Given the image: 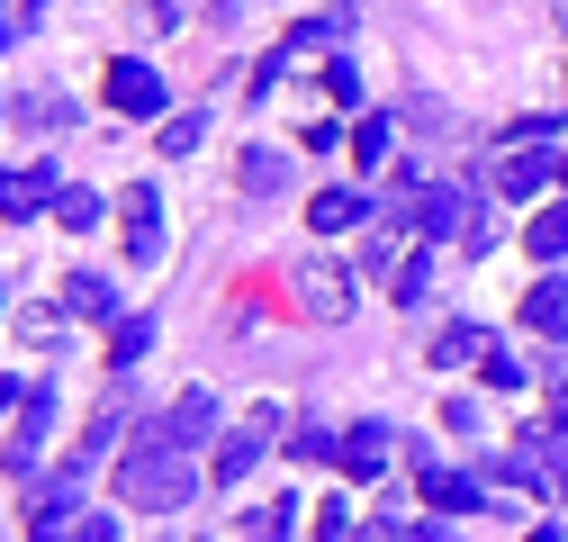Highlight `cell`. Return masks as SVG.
Listing matches in <instances>:
<instances>
[{
    "label": "cell",
    "instance_id": "obj_1",
    "mask_svg": "<svg viewBox=\"0 0 568 542\" xmlns=\"http://www.w3.org/2000/svg\"><path fill=\"white\" fill-rule=\"evenodd\" d=\"M118 498L126 506H145V515H181L190 498H199V470L181 461V443H163L154 425L126 443V461H118Z\"/></svg>",
    "mask_w": 568,
    "mask_h": 542
},
{
    "label": "cell",
    "instance_id": "obj_2",
    "mask_svg": "<svg viewBox=\"0 0 568 542\" xmlns=\"http://www.w3.org/2000/svg\"><path fill=\"white\" fill-rule=\"evenodd\" d=\"M45 425H54V389L10 380V470H19V480H28L37 452H45Z\"/></svg>",
    "mask_w": 568,
    "mask_h": 542
},
{
    "label": "cell",
    "instance_id": "obj_3",
    "mask_svg": "<svg viewBox=\"0 0 568 542\" xmlns=\"http://www.w3.org/2000/svg\"><path fill=\"white\" fill-rule=\"evenodd\" d=\"M415 227L434 235V244H452V235H478L487 209H478V190H469V181H443V190H424V199H415Z\"/></svg>",
    "mask_w": 568,
    "mask_h": 542
},
{
    "label": "cell",
    "instance_id": "obj_4",
    "mask_svg": "<svg viewBox=\"0 0 568 542\" xmlns=\"http://www.w3.org/2000/svg\"><path fill=\"white\" fill-rule=\"evenodd\" d=\"M100 91H109V109H126V118H154V109H163V73H154V63H135V54L109 63Z\"/></svg>",
    "mask_w": 568,
    "mask_h": 542
},
{
    "label": "cell",
    "instance_id": "obj_5",
    "mask_svg": "<svg viewBox=\"0 0 568 542\" xmlns=\"http://www.w3.org/2000/svg\"><path fill=\"white\" fill-rule=\"evenodd\" d=\"M126 262H163V190L154 181L126 190Z\"/></svg>",
    "mask_w": 568,
    "mask_h": 542
},
{
    "label": "cell",
    "instance_id": "obj_6",
    "mask_svg": "<svg viewBox=\"0 0 568 542\" xmlns=\"http://www.w3.org/2000/svg\"><path fill=\"white\" fill-rule=\"evenodd\" d=\"M54 199H63V172L54 163H19L10 190H0V209H10V227H28L37 209H54Z\"/></svg>",
    "mask_w": 568,
    "mask_h": 542
},
{
    "label": "cell",
    "instance_id": "obj_7",
    "mask_svg": "<svg viewBox=\"0 0 568 542\" xmlns=\"http://www.w3.org/2000/svg\"><path fill=\"white\" fill-rule=\"evenodd\" d=\"M541 181H559V163L541 154V136H524V145H515L506 163H496V172H487V190H506V199H532Z\"/></svg>",
    "mask_w": 568,
    "mask_h": 542
},
{
    "label": "cell",
    "instance_id": "obj_8",
    "mask_svg": "<svg viewBox=\"0 0 568 542\" xmlns=\"http://www.w3.org/2000/svg\"><path fill=\"white\" fill-rule=\"evenodd\" d=\"M388 452H397V425H388V416H362V425L343 434V470H352V480H379Z\"/></svg>",
    "mask_w": 568,
    "mask_h": 542
},
{
    "label": "cell",
    "instance_id": "obj_9",
    "mask_svg": "<svg viewBox=\"0 0 568 542\" xmlns=\"http://www.w3.org/2000/svg\"><path fill=\"white\" fill-rule=\"evenodd\" d=\"M262 443H271V406H262L244 434L217 443V470H207V480H217V489H244V470H262Z\"/></svg>",
    "mask_w": 568,
    "mask_h": 542
},
{
    "label": "cell",
    "instance_id": "obj_10",
    "mask_svg": "<svg viewBox=\"0 0 568 542\" xmlns=\"http://www.w3.org/2000/svg\"><path fill=\"white\" fill-rule=\"evenodd\" d=\"M154 434H163V443H181V452H190V443H207V434H217V398L190 389L181 406H163V416H154Z\"/></svg>",
    "mask_w": 568,
    "mask_h": 542
},
{
    "label": "cell",
    "instance_id": "obj_11",
    "mask_svg": "<svg viewBox=\"0 0 568 542\" xmlns=\"http://www.w3.org/2000/svg\"><path fill=\"white\" fill-rule=\"evenodd\" d=\"M362 218H371L362 190H316V199H307V227H316V235H343V227H362Z\"/></svg>",
    "mask_w": 568,
    "mask_h": 542
},
{
    "label": "cell",
    "instance_id": "obj_12",
    "mask_svg": "<svg viewBox=\"0 0 568 542\" xmlns=\"http://www.w3.org/2000/svg\"><path fill=\"white\" fill-rule=\"evenodd\" d=\"M235 181H244V199H271V190H290V154H280V145H253V154L235 163Z\"/></svg>",
    "mask_w": 568,
    "mask_h": 542
},
{
    "label": "cell",
    "instance_id": "obj_13",
    "mask_svg": "<svg viewBox=\"0 0 568 542\" xmlns=\"http://www.w3.org/2000/svg\"><path fill=\"white\" fill-rule=\"evenodd\" d=\"M362 271H371V281L406 271V218H379V227H371V244H362Z\"/></svg>",
    "mask_w": 568,
    "mask_h": 542
},
{
    "label": "cell",
    "instance_id": "obj_14",
    "mask_svg": "<svg viewBox=\"0 0 568 542\" xmlns=\"http://www.w3.org/2000/svg\"><path fill=\"white\" fill-rule=\"evenodd\" d=\"M524 253H532V262H568V199H559V209H532Z\"/></svg>",
    "mask_w": 568,
    "mask_h": 542
},
{
    "label": "cell",
    "instance_id": "obj_15",
    "mask_svg": "<svg viewBox=\"0 0 568 542\" xmlns=\"http://www.w3.org/2000/svg\"><path fill=\"white\" fill-rule=\"evenodd\" d=\"M28 542H118V515H109V506H82V515H63V524L28 533Z\"/></svg>",
    "mask_w": 568,
    "mask_h": 542
},
{
    "label": "cell",
    "instance_id": "obj_16",
    "mask_svg": "<svg viewBox=\"0 0 568 542\" xmlns=\"http://www.w3.org/2000/svg\"><path fill=\"white\" fill-rule=\"evenodd\" d=\"M424 506H434V515L460 506V515H469V506H478V480H469V470H424Z\"/></svg>",
    "mask_w": 568,
    "mask_h": 542
},
{
    "label": "cell",
    "instance_id": "obj_17",
    "mask_svg": "<svg viewBox=\"0 0 568 542\" xmlns=\"http://www.w3.org/2000/svg\"><path fill=\"white\" fill-rule=\"evenodd\" d=\"M524 325H532V334H568V290H559V281H532V290H524Z\"/></svg>",
    "mask_w": 568,
    "mask_h": 542
},
{
    "label": "cell",
    "instance_id": "obj_18",
    "mask_svg": "<svg viewBox=\"0 0 568 542\" xmlns=\"http://www.w3.org/2000/svg\"><path fill=\"white\" fill-rule=\"evenodd\" d=\"M388 145H397V118H388V109L352 127V163H362V172H379V163H388Z\"/></svg>",
    "mask_w": 568,
    "mask_h": 542
},
{
    "label": "cell",
    "instance_id": "obj_19",
    "mask_svg": "<svg viewBox=\"0 0 568 542\" xmlns=\"http://www.w3.org/2000/svg\"><path fill=\"white\" fill-rule=\"evenodd\" d=\"M63 308L73 317H118V290L100 281V271H73V281H63Z\"/></svg>",
    "mask_w": 568,
    "mask_h": 542
},
{
    "label": "cell",
    "instance_id": "obj_20",
    "mask_svg": "<svg viewBox=\"0 0 568 542\" xmlns=\"http://www.w3.org/2000/svg\"><path fill=\"white\" fill-rule=\"evenodd\" d=\"M307 308H316V317H343V308H352V281H343L334 262H307Z\"/></svg>",
    "mask_w": 568,
    "mask_h": 542
},
{
    "label": "cell",
    "instance_id": "obj_21",
    "mask_svg": "<svg viewBox=\"0 0 568 542\" xmlns=\"http://www.w3.org/2000/svg\"><path fill=\"white\" fill-rule=\"evenodd\" d=\"M154 325H163V317H118V334H109V362H118V371H126V362H145Z\"/></svg>",
    "mask_w": 568,
    "mask_h": 542
},
{
    "label": "cell",
    "instance_id": "obj_22",
    "mask_svg": "<svg viewBox=\"0 0 568 542\" xmlns=\"http://www.w3.org/2000/svg\"><path fill=\"white\" fill-rule=\"evenodd\" d=\"M478 353H487V334H478V325H452V334H434V362H443V371H452V362H478Z\"/></svg>",
    "mask_w": 568,
    "mask_h": 542
},
{
    "label": "cell",
    "instance_id": "obj_23",
    "mask_svg": "<svg viewBox=\"0 0 568 542\" xmlns=\"http://www.w3.org/2000/svg\"><path fill=\"white\" fill-rule=\"evenodd\" d=\"M54 218L73 227V235H91V227H100V190H63V199H54Z\"/></svg>",
    "mask_w": 568,
    "mask_h": 542
},
{
    "label": "cell",
    "instance_id": "obj_24",
    "mask_svg": "<svg viewBox=\"0 0 568 542\" xmlns=\"http://www.w3.org/2000/svg\"><path fill=\"white\" fill-rule=\"evenodd\" d=\"M290 452H298V461H343V443H334V434H325L316 416H307V425L290 434Z\"/></svg>",
    "mask_w": 568,
    "mask_h": 542
},
{
    "label": "cell",
    "instance_id": "obj_25",
    "mask_svg": "<svg viewBox=\"0 0 568 542\" xmlns=\"http://www.w3.org/2000/svg\"><path fill=\"white\" fill-rule=\"evenodd\" d=\"M325 100H334V109H362V73H352V63H343V54L325 63Z\"/></svg>",
    "mask_w": 568,
    "mask_h": 542
},
{
    "label": "cell",
    "instance_id": "obj_26",
    "mask_svg": "<svg viewBox=\"0 0 568 542\" xmlns=\"http://www.w3.org/2000/svg\"><path fill=\"white\" fill-rule=\"evenodd\" d=\"M290 524H298V506H290V498H271V506L253 515V533H244V542H280V533H290Z\"/></svg>",
    "mask_w": 568,
    "mask_h": 542
},
{
    "label": "cell",
    "instance_id": "obj_27",
    "mask_svg": "<svg viewBox=\"0 0 568 542\" xmlns=\"http://www.w3.org/2000/svg\"><path fill=\"white\" fill-rule=\"evenodd\" d=\"M424 290H434V262H424V253H406V271H397V299H406V308H415V299H424Z\"/></svg>",
    "mask_w": 568,
    "mask_h": 542
},
{
    "label": "cell",
    "instance_id": "obj_28",
    "mask_svg": "<svg viewBox=\"0 0 568 542\" xmlns=\"http://www.w3.org/2000/svg\"><path fill=\"white\" fill-rule=\"evenodd\" d=\"M487 389L515 398V389H524V362H515V353H487Z\"/></svg>",
    "mask_w": 568,
    "mask_h": 542
},
{
    "label": "cell",
    "instance_id": "obj_29",
    "mask_svg": "<svg viewBox=\"0 0 568 542\" xmlns=\"http://www.w3.org/2000/svg\"><path fill=\"white\" fill-rule=\"evenodd\" d=\"M443 425L452 434H478V398H443Z\"/></svg>",
    "mask_w": 568,
    "mask_h": 542
},
{
    "label": "cell",
    "instance_id": "obj_30",
    "mask_svg": "<svg viewBox=\"0 0 568 542\" xmlns=\"http://www.w3.org/2000/svg\"><path fill=\"white\" fill-rule=\"evenodd\" d=\"M334 542H406V533H397V524L379 515V524H362V533H334Z\"/></svg>",
    "mask_w": 568,
    "mask_h": 542
},
{
    "label": "cell",
    "instance_id": "obj_31",
    "mask_svg": "<svg viewBox=\"0 0 568 542\" xmlns=\"http://www.w3.org/2000/svg\"><path fill=\"white\" fill-rule=\"evenodd\" d=\"M406 542H460V533H452V524H443V515H434V524H415V533H406Z\"/></svg>",
    "mask_w": 568,
    "mask_h": 542
},
{
    "label": "cell",
    "instance_id": "obj_32",
    "mask_svg": "<svg viewBox=\"0 0 568 542\" xmlns=\"http://www.w3.org/2000/svg\"><path fill=\"white\" fill-rule=\"evenodd\" d=\"M550 434H568V380L550 389Z\"/></svg>",
    "mask_w": 568,
    "mask_h": 542
},
{
    "label": "cell",
    "instance_id": "obj_33",
    "mask_svg": "<svg viewBox=\"0 0 568 542\" xmlns=\"http://www.w3.org/2000/svg\"><path fill=\"white\" fill-rule=\"evenodd\" d=\"M524 542H559V533H550V524H532V533H524Z\"/></svg>",
    "mask_w": 568,
    "mask_h": 542
},
{
    "label": "cell",
    "instance_id": "obj_34",
    "mask_svg": "<svg viewBox=\"0 0 568 542\" xmlns=\"http://www.w3.org/2000/svg\"><path fill=\"white\" fill-rule=\"evenodd\" d=\"M559 28H568V0H559Z\"/></svg>",
    "mask_w": 568,
    "mask_h": 542
},
{
    "label": "cell",
    "instance_id": "obj_35",
    "mask_svg": "<svg viewBox=\"0 0 568 542\" xmlns=\"http://www.w3.org/2000/svg\"><path fill=\"white\" fill-rule=\"evenodd\" d=\"M559 181H568V163H559Z\"/></svg>",
    "mask_w": 568,
    "mask_h": 542
}]
</instances>
